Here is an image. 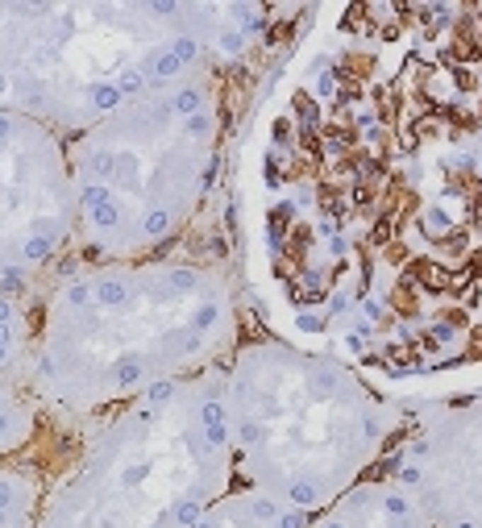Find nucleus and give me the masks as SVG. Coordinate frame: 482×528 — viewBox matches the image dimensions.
Instances as JSON below:
<instances>
[{"label":"nucleus","instance_id":"obj_9","mask_svg":"<svg viewBox=\"0 0 482 528\" xmlns=\"http://www.w3.org/2000/svg\"><path fill=\"white\" fill-rule=\"evenodd\" d=\"M192 528H312V516L262 495L254 487H233Z\"/></svg>","mask_w":482,"mask_h":528},{"label":"nucleus","instance_id":"obj_8","mask_svg":"<svg viewBox=\"0 0 482 528\" xmlns=\"http://www.w3.org/2000/svg\"><path fill=\"white\" fill-rule=\"evenodd\" d=\"M312 528H432L416 495L386 478H362L312 516Z\"/></svg>","mask_w":482,"mask_h":528},{"label":"nucleus","instance_id":"obj_4","mask_svg":"<svg viewBox=\"0 0 482 528\" xmlns=\"http://www.w3.org/2000/svg\"><path fill=\"white\" fill-rule=\"evenodd\" d=\"M233 491L225 366L166 378L100 429L33 528H192Z\"/></svg>","mask_w":482,"mask_h":528},{"label":"nucleus","instance_id":"obj_7","mask_svg":"<svg viewBox=\"0 0 482 528\" xmlns=\"http://www.w3.org/2000/svg\"><path fill=\"white\" fill-rule=\"evenodd\" d=\"M30 325L17 296L0 291V458H17L38 433V408L30 383Z\"/></svg>","mask_w":482,"mask_h":528},{"label":"nucleus","instance_id":"obj_5","mask_svg":"<svg viewBox=\"0 0 482 528\" xmlns=\"http://www.w3.org/2000/svg\"><path fill=\"white\" fill-rule=\"evenodd\" d=\"M217 92L204 67L125 100L67 146L92 254L133 262L166 246L217 184Z\"/></svg>","mask_w":482,"mask_h":528},{"label":"nucleus","instance_id":"obj_6","mask_svg":"<svg viewBox=\"0 0 482 528\" xmlns=\"http://www.w3.org/2000/svg\"><path fill=\"white\" fill-rule=\"evenodd\" d=\"M79 225L67 146L42 121L0 113V291L17 296Z\"/></svg>","mask_w":482,"mask_h":528},{"label":"nucleus","instance_id":"obj_3","mask_svg":"<svg viewBox=\"0 0 482 528\" xmlns=\"http://www.w3.org/2000/svg\"><path fill=\"white\" fill-rule=\"evenodd\" d=\"M233 478L316 516L395 441V412L345 362L254 342L225 366Z\"/></svg>","mask_w":482,"mask_h":528},{"label":"nucleus","instance_id":"obj_2","mask_svg":"<svg viewBox=\"0 0 482 528\" xmlns=\"http://www.w3.org/2000/svg\"><path fill=\"white\" fill-rule=\"evenodd\" d=\"M229 333V291L204 266L150 258L75 271L42 316L33 395L75 412L133 404L154 383L208 371Z\"/></svg>","mask_w":482,"mask_h":528},{"label":"nucleus","instance_id":"obj_1","mask_svg":"<svg viewBox=\"0 0 482 528\" xmlns=\"http://www.w3.org/2000/svg\"><path fill=\"white\" fill-rule=\"evenodd\" d=\"M258 30L250 4H17L0 0V113L84 133L125 100L204 67Z\"/></svg>","mask_w":482,"mask_h":528},{"label":"nucleus","instance_id":"obj_10","mask_svg":"<svg viewBox=\"0 0 482 528\" xmlns=\"http://www.w3.org/2000/svg\"><path fill=\"white\" fill-rule=\"evenodd\" d=\"M38 483L30 470L13 458H0V528H33L38 524Z\"/></svg>","mask_w":482,"mask_h":528}]
</instances>
